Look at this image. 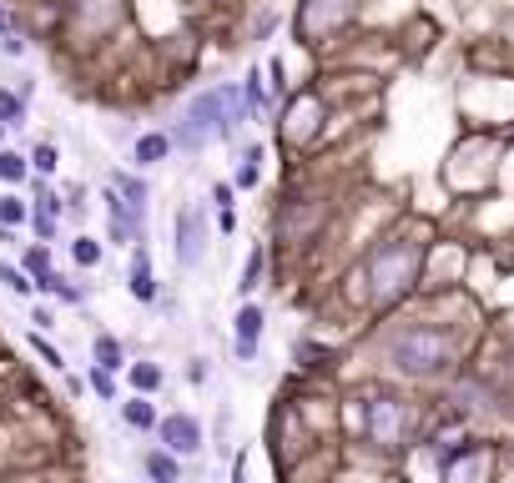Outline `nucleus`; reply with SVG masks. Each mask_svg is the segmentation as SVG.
<instances>
[{
    "mask_svg": "<svg viewBox=\"0 0 514 483\" xmlns=\"http://www.w3.org/2000/svg\"><path fill=\"white\" fill-rule=\"evenodd\" d=\"M0 45H5V55H25V41L15 31H5V41H0Z\"/></svg>",
    "mask_w": 514,
    "mask_h": 483,
    "instance_id": "nucleus-29",
    "label": "nucleus"
},
{
    "mask_svg": "<svg viewBox=\"0 0 514 483\" xmlns=\"http://www.w3.org/2000/svg\"><path fill=\"white\" fill-rule=\"evenodd\" d=\"M121 418H126V428H142V433L162 423V418H156V408L146 403V393H136L132 403H121Z\"/></svg>",
    "mask_w": 514,
    "mask_h": 483,
    "instance_id": "nucleus-13",
    "label": "nucleus"
},
{
    "mask_svg": "<svg viewBox=\"0 0 514 483\" xmlns=\"http://www.w3.org/2000/svg\"><path fill=\"white\" fill-rule=\"evenodd\" d=\"M232 192H237V182H217V186H212V202H217V212H227V206H232Z\"/></svg>",
    "mask_w": 514,
    "mask_h": 483,
    "instance_id": "nucleus-27",
    "label": "nucleus"
},
{
    "mask_svg": "<svg viewBox=\"0 0 514 483\" xmlns=\"http://www.w3.org/2000/svg\"><path fill=\"white\" fill-rule=\"evenodd\" d=\"M31 226H35V236H41V242H51V236H55V216L51 212H35Z\"/></svg>",
    "mask_w": 514,
    "mask_h": 483,
    "instance_id": "nucleus-26",
    "label": "nucleus"
},
{
    "mask_svg": "<svg viewBox=\"0 0 514 483\" xmlns=\"http://www.w3.org/2000/svg\"><path fill=\"white\" fill-rule=\"evenodd\" d=\"M25 172H31V156H21V151H5L0 146V182H25Z\"/></svg>",
    "mask_w": 514,
    "mask_h": 483,
    "instance_id": "nucleus-16",
    "label": "nucleus"
},
{
    "mask_svg": "<svg viewBox=\"0 0 514 483\" xmlns=\"http://www.w3.org/2000/svg\"><path fill=\"white\" fill-rule=\"evenodd\" d=\"M0 287L15 292V297H31V292H35V277H31L25 267H11V262H0Z\"/></svg>",
    "mask_w": 514,
    "mask_h": 483,
    "instance_id": "nucleus-15",
    "label": "nucleus"
},
{
    "mask_svg": "<svg viewBox=\"0 0 514 483\" xmlns=\"http://www.w3.org/2000/svg\"><path fill=\"white\" fill-rule=\"evenodd\" d=\"M418 272H424V242H414V236H388V242H378V247L368 252V267H363L373 307L404 302L408 292L418 287Z\"/></svg>",
    "mask_w": 514,
    "mask_h": 483,
    "instance_id": "nucleus-2",
    "label": "nucleus"
},
{
    "mask_svg": "<svg viewBox=\"0 0 514 483\" xmlns=\"http://www.w3.org/2000/svg\"><path fill=\"white\" fill-rule=\"evenodd\" d=\"M212 247V226H207V212L202 206H182L176 212V262L182 267H197Z\"/></svg>",
    "mask_w": 514,
    "mask_h": 483,
    "instance_id": "nucleus-5",
    "label": "nucleus"
},
{
    "mask_svg": "<svg viewBox=\"0 0 514 483\" xmlns=\"http://www.w3.org/2000/svg\"><path fill=\"white\" fill-rule=\"evenodd\" d=\"M383 357L398 377H418V383H434V377H448L459 367V337L438 327V322H404L388 333L383 343Z\"/></svg>",
    "mask_w": 514,
    "mask_h": 483,
    "instance_id": "nucleus-1",
    "label": "nucleus"
},
{
    "mask_svg": "<svg viewBox=\"0 0 514 483\" xmlns=\"http://www.w3.org/2000/svg\"><path fill=\"white\" fill-rule=\"evenodd\" d=\"M71 257H76V267H101V242L96 236H76L71 242Z\"/></svg>",
    "mask_w": 514,
    "mask_h": 483,
    "instance_id": "nucleus-20",
    "label": "nucleus"
},
{
    "mask_svg": "<svg viewBox=\"0 0 514 483\" xmlns=\"http://www.w3.org/2000/svg\"><path fill=\"white\" fill-rule=\"evenodd\" d=\"M91 357H96L101 367H111V373H121V367H132L126 363V353H121V343L111 333H96V343H91Z\"/></svg>",
    "mask_w": 514,
    "mask_h": 483,
    "instance_id": "nucleus-12",
    "label": "nucleus"
},
{
    "mask_svg": "<svg viewBox=\"0 0 514 483\" xmlns=\"http://www.w3.org/2000/svg\"><path fill=\"white\" fill-rule=\"evenodd\" d=\"M126 377H132L136 393H156V387H162V367L156 363H132L126 367Z\"/></svg>",
    "mask_w": 514,
    "mask_h": 483,
    "instance_id": "nucleus-18",
    "label": "nucleus"
},
{
    "mask_svg": "<svg viewBox=\"0 0 514 483\" xmlns=\"http://www.w3.org/2000/svg\"><path fill=\"white\" fill-rule=\"evenodd\" d=\"M504 387L514 393V353H509V363H504Z\"/></svg>",
    "mask_w": 514,
    "mask_h": 483,
    "instance_id": "nucleus-31",
    "label": "nucleus"
},
{
    "mask_svg": "<svg viewBox=\"0 0 514 483\" xmlns=\"http://www.w3.org/2000/svg\"><path fill=\"white\" fill-rule=\"evenodd\" d=\"M142 468L152 473L156 483H176V478H182V463H176L172 448H152V453L142 458Z\"/></svg>",
    "mask_w": 514,
    "mask_h": 483,
    "instance_id": "nucleus-11",
    "label": "nucleus"
},
{
    "mask_svg": "<svg viewBox=\"0 0 514 483\" xmlns=\"http://www.w3.org/2000/svg\"><path fill=\"white\" fill-rule=\"evenodd\" d=\"M156 438H162V448H172L176 458H192V453H202V423L192 418V413H172V418L156 423Z\"/></svg>",
    "mask_w": 514,
    "mask_h": 483,
    "instance_id": "nucleus-6",
    "label": "nucleus"
},
{
    "mask_svg": "<svg viewBox=\"0 0 514 483\" xmlns=\"http://www.w3.org/2000/svg\"><path fill=\"white\" fill-rule=\"evenodd\" d=\"M0 131H5V126H0Z\"/></svg>",
    "mask_w": 514,
    "mask_h": 483,
    "instance_id": "nucleus-32",
    "label": "nucleus"
},
{
    "mask_svg": "<svg viewBox=\"0 0 514 483\" xmlns=\"http://www.w3.org/2000/svg\"><path fill=\"white\" fill-rule=\"evenodd\" d=\"M31 166H35V172H41V176H51L55 166H61V151H55L51 141H41V146L31 151Z\"/></svg>",
    "mask_w": 514,
    "mask_h": 483,
    "instance_id": "nucleus-22",
    "label": "nucleus"
},
{
    "mask_svg": "<svg viewBox=\"0 0 514 483\" xmlns=\"http://www.w3.org/2000/svg\"><path fill=\"white\" fill-rule=\"evenodd\" d=\"M257 161H263V151H247V156H242L237 186H257V182H263V166H257Z\"/></svg>",
    "mask_w": 514,
    "mask_h": 483,
    "instance_id": "nucleus-23",
    "label": "nucleus"
},
{
    "mask_svg": "<svg viewBox=\"0 0 514 483\" xmlns=\"http://www.w3.org/2000/svg\"><path fill=\"white\" fill-rule=\"evenodd\" d=\"M363 438L373 443V448L383 453H398L414 443V428H418V408L408 403V397L398 393H373L368 403H363Z\"/></svg>",
    "mask_w": 514,
    "mask_h": 483,
    "instance_id": "nucleus-4",
    "label": "nucleus"
},
{
    "mask_svg": "<svg viewBox=\"0 0 514 483\" xmlns=\"http://www.w3.org/2000/svg\"><path fill=\"white\" fill-rule=\"evenodd\" d=\"M0 126H25V96L21 91H0Z\"/></svg>",
    "mask_w": 514,
    "mask_h": 483,
    "instance_id": "nucleus-17",
    "label": "nucleus"
},
{
    "mask_svg": "<svg viewBox=\"0 0 514 483\" xmlns=\"http://www.w3.org/2000/svg\"><path fill=\"white\" fill-rule=\"evenodd\" d=\"M263 327H267L263 302H242L237 317H232V333H237V343H263Z\"/></svg>",
    "mask_w": 514,
    "mask_h": 483,
    "instance_id": "nucleus-9",
    "label": "nucleus"
},
{
    "mask_svg": "<svg viewBox=\"0 0 514 483\" xmlns=\"http://www.w3.org/2000/svg\"><path fill=\"white\" fill-rule=\"evenodd\" d=\"M232 347H237L242 363H252V357H257V343H232Z\"/></svg>",
    "mask_w": 514,
    "mask_h": 483,
    "instance_id": "nucleus-30",
    "label": "nucleus"
},
{
    "mask_svg": "<svg viewBox=\"0 0 514 483\" xmlns=\"http://www.w3.org/2000/svg\"><path fill=\"white\" fill-rule=\"evenodd\" d=\"M91 393L101 397V403H116V373H111V367H91Z\"/></svg>",
    "mask_w": 514,
    "mask_h": 483,
    "instance_id": "nucleus-21",
    "label": "nucleus"
},
{
    "mask_svg": "<svg viewBox=\"0 0 514 483\" xmlns=\"http://www.w3.org/2000/svg\"><path fill=\"white\" fill-rule=\"evenodd\" d=\"M21 267L31 272V277H41V272H51V257H45V247H31V252H21Z\"/></svg>",
    "mask_w": 514,
    "mask_h": 483,
    "instance_id": "nucleus-25",
    "label": "nucleus"
},
{
    "mask_svg": "<svg viewBox=\"0 0 514 483\" xmlns=\"http://www.w3.org/2000/svg\"><path fill=\"white\" fill-rule=\"evenodd\" d=\"M31 347H35V353H41V357H45V363H51V367H66V363H61V353H55V347L45 343V337H31Z\"/></svg>",
    "mask_w": 514,
    "mask_h": 483,
    "instance_id": "nucleus-28",
    "label": "nucleus"
},
{
    "mask_svg": "<svg viewBox=\"0 0 514 483\" xmlns=\"http://www.w3.org/2000/svg\"><path fill=\"white\" fill-rule=\"evenodd\" d=\"M242 116H247V101H242L237 86H207V91H197V96L186 101L172 141L182 151H202L212 136H227Z\"/></svg>",
    "mask_w": 514,
    "mask_h": 483,
    "instance_id": "nucleus-3",
    "label": "nucleus"
},
{
    "mask_svg": "<svg viewBox=\"0 0 514 483\" xmlns=\"http://www.w3.org/2000/svg\"><path fill=\"white\" fill-rule=\"evenodd\" d=\"M257 277H263V247H257V252L247 257V267H242V282H237V287H242V292H252V287H257Z\"/></svg>",
    "mask_w": 514,
    "mask_h": 483,
    "instance_id": "nucleus-24",
    "label": "nucleus"
},
{
    "mask_svg": "<svg viewBox=\"0 0 514 483\" xmlns=\"http://www.w3.org/2000/svg\"><path fill=\"white\" fill-rule=\"evenodd\" d=\"M126 292L136 302H156V277H152V257H146V242L132 247V277H126Z\"/></svg>",
    "mask_w": 514,
    "mask_h": 483,
    "instance_id": "nucleus-7",
    "label": "nucleus"
},
{
    "mask_svg": "<svg viewBox=\"0 0 514 483\" xmlns=\"http://www.w3.org/2000/svg\"><path fill=\"white\" fill-rule=\"evenodd\" d=\"M111 186H116V192H121L126 202L136 206V212H146V196H152V192H146V182H142V176H132V172H116V176H111Z\"/></svg>",
    "mask_w": 514,
    "mask_h": 483,
    "instance_id": "nucleus-14",
    "label": "nucleus"
},
{
    "mask_svg": "<svg viewBox=\"0 0 514 483\" xmlns=\"http://www.w3.org/2000/svg\"><path fill=\"white\" fill-rule=\"evenodd\" d=\"M35 287L45 292V297H55V302H66V307H76V302H86V287H81V282H66L61 277V272H41V277H35Z\"/></svg>",
    "mask_w": 514,
    "mask_h": 483,
    "instance_id": "nucleus-10",
    "label": "nucleus"
},
{
    "mask_svg": "<svg viewBox=\"0 0 514 483\" xmlns=\"http://www.w3.org/2000/svg\"><path fill=\"white\" fill-rule=\"evenodd\" d=\"M31 222V206L21 196H0V226H25Z\"/></svg>",
    "mask_w": 514,
    "mask_h": 483,
    "instance_id": "nucleus-19",
    "label": "nucleus"
},
{
    "mask_svg": "<svg viewBox=\"0 0 514 483\" xmlns=\"http://www.w3.org/2000/svg\"><path fill=\"white\" fill-rule=\"evenodd\" d=\"M172 131H142L136 136V146H132V156H136V166H156V161H166L172 156Z\"/></svg>",
    "mask_w": 514,
    "mask_h": 483,
    "instance_id": "nucleus-8",
    "label": "nucleus"
}]
</instances>
